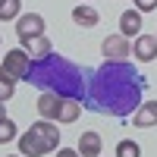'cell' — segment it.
Wrapping results in <instances>:
<instances>
[{
  "instance_id": "obj_19",
  "label": "cell",
  "mask_w": 157,
  "mask_h": 157,
  "mask_svg": "<svg viewBox=\"0 0 157 157\" xmlns=\"http://www.w3.org/2000/svg\"><path fill=\"white\" fill-rule=\"evenodd\" d=\"M57 157H82V154L72 151V148H60V151H57Z\"/></svg>"
},
{
  "instance_id": "obj_2",
  "label": "cell",
  "mask_w": 157,
  "mask_h": 157,
  "mask_svg": "<svg viewBox=\"0 0 157 157\" xmlns=\"http://www.w3.org/2000/svg\"><path fill=\"white\" fill-rule=\"evenodd\" d=\"M50 151H54V148H50L35 129H25V132L19 135V154H25V157H41V154H50Z\"/></svg>"
},
{
  "instance_id": "obj_5",
  "label": "cell",
  "mask_w": 157,
  "mask_h": 157,
  "mask_svg": "<svg viewBox=\"0 0 157 157\" xmlns=\"http://www.w3.org/2000/svg\"><path fill=\"white\" fill-rule=\"evenodd\" d=\"M60 104L63 98L57 94V91H44L41 98H38V113H41V120H50V123H57V116H60Z\"/></svg>"
},
{
  "instance_id": "obj_9",
  "label": "cell",
  "mask_w": 157,
  "mask_h": 157,
  "mask_svg": "<svg viewBox=\"0 0 157 157\" xmlns=\"http://www.w3.org/2000/svg\"><path fill=\"white\" fill-rule=\"evenodd\" d=\"M22 50L25 54H32L35 60H44V57H50L54 54V47H50V41L41 35V38H29V41H22Z\"/></svg>"
},
{
  "instance_id": "obj_8",
  "label": "cell",
  "mask_w": 157,
  "mask_h": 157,
  "mask_svg": "<svg viewBox=\"0 0 157 157\" xmlns=\"http://www.w3.org/2000/svg\"><path fill=\"white\" fill-rule=\"evenodd\" d=\"M82 157H98L101 154V135L94 132V129H88V132L78 135V148H75Z\"/></svg>"
},
{
  "instance_id": "obj_10",
  "label": "cell",
  "mask_w": 157,
  "mask_h": 157,
  "mask_svg": "<svg viewBox=\"0 0 157 157\" xmlns=\"http://www.w3.org/2000/svg\"><path fill=\"white\" fill-rule=\"evenodd\" d=\"M141 32V13L138 10H126L120 16V35L129 38V35H138Z\"/></svg>"
},
{
  "instance_id": "obj_7",
  "label": "cell",
  "mask_w": 157,
  "mask_h": 157,
  "mask_svg": "<svg viewBox=\"0 0 157 157\" xmlns=\"http://www.w3.org/2000/svg\"><path fill=\"white\" fill-rule=\"evenodd\" d=\"M132 123L138 129H148V126H157V101H145V104H138V110L132 116Z\"/></svg>"
},
{
  "instance_id": "obj_18",
  "label": "cell",
  "mask_w": 157,
  "mask_h": 157,
  "mask_svg": "<svg viewBox=\"0 0 157 157\" xmlns=\"http://www.w3.org/2000/svg\"><path fill=\"white\" fill-rule=\"evenodd\" d=\"M135 10L138 13H151V10H157V0H135Z\"/></svg>"
},
{
  "instance_id": "obj_6",
  "label": "cell",
  "mask_w": 157,
  "mask_h": 157,
  "mask_svg": "<svg viewBox=\"0 0 157 157\" xmlns=\"http://www.w3.org/2000/svg\"><path fill=\"white\" fill-rule=\"evenodd\" d=\"M132 54H135V60H141V63L157 60V38H154V35H138L135 44H132Z\"/></svg>"
},
{
  "instance_id": "obj_15",
  "label": "cell",
  "mask_w": 157,
  "mask_h": 157,
  "mask_svg": "<svg viewBox=\"0 0 157 157\" xmlns=\"http://www.w3.org/2000/svg\"><path fill=\"white\" fill-rule=\"evenodd\" d=\"M116 157H141V148L132 138H123L120 145H116Z\"/></svg>"
},
{
  "instance_id": "obj_13",
  "label": "cell",
  "mask_w": 157,
  "mask_h": 157,
  "mask_svg": "<svg viewBox=\"0 0 157 157\" xmlns=\"http://www.w3.org/2000/svg\"><path fill=\"white\" fill-rule=\"evenodd\" d=\"M78 110H82V104H78L75 98H63V104H60V116H57V123H75V120H78Z\"/></svg>"
},
{
  "instance_id": "obj_16",
  "label": "cell",
  "mask_w": 157,
  "mask_h": 157,
  "mask_svg": "<svg viewBox=\"0 0 157 157\" xmlns=\"http://www.w3.org/2000/svg\"><path fill=\"white\" fill-rule=\"evenodd\" d=\"M13 138H16V123H13L10 116H6V120L0 123V145H10Z\"/></svg>"
},
{
  "instance_id": "obj_11",
  "label": "cell",
  "mask_w": 157,
  "mask_h": 157,
  "mask_svg": "<svg viewBox=\"0 0 157 157\" xmlns=\"http://www.w3.org/2000/svg\"><path fill=\"white\" fill-rule=\"evenodd\" d=\"M32 129H35V132L41 135V138H44L54 151H57V145H60V129L50 123V120H38V123H32Z\"/></svg>"
},
{
  "instance_id": "obj_1",
  "label": "cell",
  "mask_w": 157,
  "mask_h": 157,
  "mask_svg": "<svg viewBox=\"0 0 157 157\" xmlns=\"http://www.w3.org/2000/svg\"><path fill=\"white\" fill-rule=\"evenodd\" d=\"M0 72H3L6 78H13V82H19V78H29L32 75V57L25 54V50H6L3 63H0Z\"/></svg>"
},
{
  "instance_id": "obj_3",
  "label": "cell",
  "mask_w": 157,
  "mask_h": 157,
  "mask_svg": "<svg viewBox=\"0 0 157 157\" xmlns=\"http://www.w3.org/2000/svg\"><path fill=\"white\" fill-rule=\"evenodd\" d=\"M16 35H19V41L41 38L44 35V16H38V13H25V16H19L16 19Z\"/></svg>"
},
{
  "instance_id": "obj_4",
  "label": "cell",
  "mask_w": 157,
  "mask_h": 157,
  "mask_svg": "<svg viewBox=\"0 0 157 157\" xmlns=\"http://www.w3.org/2000/svg\"><path fill=\"white\" fill-rule=\"evenodd\" d=\"M101 50H104V57H107V60H126L129 54H132L129 38H123V35H107V38H104V44H101Z\"/></svg>"
},
{
  "instance_id": "obj_17",
  "label": "cell",
  "mask_w": 157,
  "mask_h": 157,
  "mask_svg": "<svg viewBox=\"0 0 157 157\" xmlns=\"http://www.w3.org/2000/svg\"><path fill=\"white\" fill-rule=\"evenodd\" d=\"M13 94H16V82H13V78H6L3 72H0V101L6 104Z\"/></svg>"
},
{
  "instance_id": "obj_20",
  "label": "cell",
  "mask_w": 157,
  "mask_h": 157,
  "mask_svg": "<svg viewBox=\"0 0 157 157\" xmlns=\"http://www.w3.org/2000/svg\"><path fill=\"white\" fill-rule=\"evenodd\" d=\"M3 120H6V104L0 101V123H3Z\"/></svg>"
},
{
  "instance_id": "obj_14",
  "label": "cell",
  "mask_w": 157,
  "mask_h": 157,
  "mask_svg": "<svg viewBox=\"0 0 157 157\" xmlns=\"http://www.w3.org/2000/svg\"><path fill=\"white\" fill-rule=\"evenodd\" d=\"M19 13H22V0H0V22L19 19Z\"/></svg>"
},
{
  "instance_id": "obj_21",
  "label": "cell",
  "mask_w": 157,
  "mask_h": 157,
  "mask_svg": "<svg viewBox=\"0 0 157 157\" xmlns=\"http://www.w3.org/2000/svg\"><path fill=\"white\" fill-rule=\"evenodd\" d=\"M154 38H157V35H154Z\"/></svg>"
},
{
  "instance_id": "obj_12",
  "label": "cell",
  "mask_w": 157,
  "mask_h": 157,
  "mask_svg": "<svg viewBox=\"0 0 157 157\" xmlns=\"http://www.w3.org/2000/svg\"><path fill=\"white\" fill-rule=\"evenodd\" d=\"M98 10L94 6H88V3H78L75 10H72V22L75 25H82V29H91V25H98Z\"/></svg>"
}]
</instances>
